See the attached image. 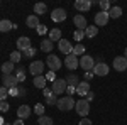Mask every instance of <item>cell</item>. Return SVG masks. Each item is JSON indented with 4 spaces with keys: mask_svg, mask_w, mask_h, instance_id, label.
<instances>
[{
    "mask_svg": "<svg viewBox=\"0 0 127 125\" xmlns=\"http://www.w3.org/2000/svg\"><path fill=\"white\" fill-rule=\"evenodd\" d=\"M58 49H59L61 54H66V56H68V54L73 52V44L69 42L68 39H61V41L58 42Z\"/></svg>",
    "mask_w": 127,
    "mask_h": 125,
    "instance_id": "8",
    "label": "cell"
},
{
    "mask_svg": "<svg viewBox=\"0 0 127 125\" xmlns=\"http://www.w3.org/2000/svg\"><path fill=\"white\" fill-rule=\"evenodd\" d=\"M12 125H24V122H22L20 118H17V120H15V122H14V124H12Z\"/></svg>",
    "mask_w": 127,
    "mask_h": 125,
    "instance_id": "48",
    "label": "cell"
},
{
    "mask_svg": "<svg viewBox=\"0 0 127 125\" xmlns=\"http://www.w3.org/2000/svg\"><path fill=\"white\" fill-rule=\"evenodd\" d=\"M108 15H110V19H119L122 15V9L115 5V7H112V9L108 10Z\"/></svg>",
    "mask_w": 127,
    "mask_h": 125,
    "instance_id": "26",
    "label": "cell"
},
{
    "mask_svg": "<svg viewBox=\"0 0 127 125\" xmlns=\"http://www.w3.org/2000/svg\"><path fill=\"white\" fill-rule=\"evenodd\" d=\"M76 105V101L73 100V96H63V98H59L58 100V108L61 112H68V110H73V106Z\"/></svg>",
    "mask_w": 127,
    "mask_h": 125,
    "instance_id": "1",
    "label": "cell"
},
{
    "mask_svg": "<svg viewBox=\"0 0 127 125\" xmlns=\"http://www.w3.org/2000/svg\"><path fill=\"white\" fill-rule=\"evenodd\" d=\"M0 69H2L3 75H12V71H14V63H12V61H7V63L2 64Z\"/></svg>",
    "mask_w": 127,
    "mask_h": 125,
    "instance_id": "25",
    "label": "cell"
},
{
    "mask_svg": "<svg viewBox=\"0 0 127 125\" xmlns=\"http://www.w3.org/2000/svg\"><path fill=\"white\" fill-rule=\"evenodd\" d=\"M37 32H39V34H44V32H46V25H39V27H37Z\"/></svg>",
    "mask_w": 127,
    "mask_h": 125,
    "instance_id": "47",
    "label": "cell"
},
{
    "mask_svg": "<svg viewBox=\"0 0 127 125\" xmlns=\"http://www.w3.org/2000/svg\"><path fill=\"white\" fill-rule=\"evenodd\" d=\"M85 100H87L88 103H90V101L93 100V93H92V91H90V93H87V98H85Z\"/></svg>",
    "mask_w": 127,
    "mask_h": 125,
    "instance_id": "46",
    "label": "cell"
},
{
    "mask_svg": "<svg viewBox=\"0 0 127 125\" xmlns=\"http://www.w3.org/2000/svg\"><path fill=\"white\" fill-rule=\"evenodd\" d=\"M98 34V27L97 25H88L87 29H85V36L87 37H95Z\"/></svg>",
    "mask_w": 127,
    "mask_h": 125,
    "instance_id": "27",
    "label": "cell"
},
{
    "mask_svg": "<svg viewBox=\"0 0 127 125\" xmlns=\"http://www.w3.org/2000/svg\"><path fill=\"white\" fill-rule=\"evenodd\" d=\"M31 44H32L31 39L27 37V36H22V37L17 39V51H19V52H24V51H27L29 48H32Z\"/></svg>",
    "mask_w": 127,
    "mask_h": 125,
    "instance_id": "12",
    "label": "cell"
},
{
    "mask_svg": "<svg viewBox=\"0 0 127 125\" xmlns=\"http://www.w3.org/2000/svg\"><path fill=\"white\" fill-rule=\"evenodd\" d=\"M64 66L68 68V69H76L80 66V59L76 56H73V54H68L66 59H64Z\"/></svg>",
    "mask_w": 127,
    "mask_h": 125,
    "instance_id": "13",
    "label": "cell"
},
{
    "mask_svg": "<svg viewBox=\"0 0 127 125\" xmlns=\"http://www.w3.org/2000/svg\"><path fill=\"white\" fill-rule=\"evenodd\" d=\"M76 93L81 96H87V93H90V83L88 81H80L76 86Z\"/></svg>",
    "mask_w": 127,
    "mask_h": 125,
    "instance_id": "18",
    "label": "cell"
},
{
    "mask_svg": "<svg viewBox=\"0 0 127 125\" xmlns=\"http://www.w3.org/2000/svg\"><path fill=\"white\" fill-rule=\"evenodd\" d=\"M14 29V24L10 22V20L7 19H3V20H0V32H9V30Z\"/></svg>",
    "mask_w": 127,
    "mask_h": 125,
    "instance_id": "22",
    "label": "cell"
},
{
    "mask_svg": "<svg viewBox=\"0 0 127 125\" xmlns=\"http://www.w3.org/2000/svg\"><path fill=\"white\" fill-rule=\"evenodd\" d=\"M20 59H22V54H20L19 51H14V52H10V61L15 64V63H20Z\"/></svg>",
    "mask_w": 127,
    "mask_h": 125,
    "instance_id": "31",
    "label": "cell"
},
{
    "mask_svg": "<svg viewBox=\"0 0 127 125\" xmlns=\"http://www.w3.org/2000/svg\"><path fill=\"white\" fill-rule=\"evenodd\" d=\"M22 56H26V58H32V56H36V49L29 48L27 51H24V54H22Z\"/></svg>",
    "mask_w": 127,
    "mask_h": 125,
    "instance_id": "38",
    "label": "cell"
},
{
    "mask_svg": "<svg viewBox=\"0 0 127 125\" xmlns=\"http://www.w3.org/2000/svg\"><path fill=\"white\" fill-rule=\"evenodd\" d=\"M80 68H83L85 71H93V68H95V59L92 58V56H88V54H83V56L80 58Z\"/></svg>",
    "mask_w": 127,
    "mask_h": 125,
    "instance_id": "5",
    "label": "cell"
},
{
    "mask_svg": "<svg viewBox=\"0 0 127 125\" xmlns=\"http://www.w3.org/2000/svg\"><path fill=\"white\" fill-rule=\"evenodd\" d=\"M26 24H27V27L29 29H36L37 30V27H39V17L37 15H29L27 19H26Z\"/></svg>",
    "mask_w": 127,
    "mask_h": 125,
    "instance_id": "19",
    "label": "cell"
},
{
    "mask_svg": "<svg viewBox=\"0 0 127 125\" xmlns=\"http://www.w3.org/2000/svg\"><path fill=\"white\" fill-rule=\"evenodd\" d=\"M5 125H12V124H5Z\"/></svg>",
    "mask_w": 127,
    "mask_h": 125,
    "instance_id": "52",
    "label": "cell"
},
{
    "mask_svg": "<svg viewBox=\"0 0 127 125\" xmlns=\"http://www.w3.org/2000/svg\"><path fill=\"white\" fill-rule=\"evenodd\" d=\"M93 76H95V75H93V71H85V81H88V79H92Z\"/></svg>",
    "mask_w": 127,
    "mask_h": 125,
    "instance_id": "43",
    "label": "cell"
},
{
    "mask_svg": "<svg viewBox=\"0 0 127 125\" xmlns=\"http://www.w3.org/2000/svg\"><path fill=\"white\" fill-rule=\"evenodd\" d=\"M73 56H83L85 54V48H83V44H76L75 48H73V52H71Z\"/></svg>",
    "mask_w": 127,
    "mask_h": 125,
    "instance_id": "30",
    "label": "cell"
},
{
    "mask_svg": "<svg viewBox=\"0 0 127 125\" xmlns=\"http://www.w3.org/2000/svg\"><path fill=\"white\" fill-rule=\"evenodd\" d=\"M9 103H7V101H0V112H5V113H7V112H9Z\"/></svg>",
    "mask_w": 127,
    "mask_h": 125,
    "instance_id": "39",
    "label": "cell"
},
{
    "mask_svg": "<svg viewBox=\"0 0 127 125\" xmlns=\"http://www.w3.org/2000/svg\"><path fill=\"white\" fill-rule=\"evenodd\" d=\"M64 79H66L68 86H78V76L76 75H68Z\"/></svg>",
    "mask_w": 127,
    "mask_h": 125,
    "instance_id": "29",
    "label": "cell"
},
{
    "mask_svg": "<svg viewBox=\"0 0 127 125\" xmlns=\"http://www.w3.org/2000/svg\"><path fill=\"white\" fill-rule=\"evenodd\" d=\"M66 88H68V83H66V79H54L53 81V85H51V90H53V93L54 95H61V93H64L66 91Z\"/></svg>",
    "mask_w": 127,
    "mask_h": 125,
    "instance_id": "4",
    "label": "cell"
},
{
    "mask_svg": "<svg viewBox=\"0 0 127 125\" xmlns=\"http://www.w3.org/2000/svg\"><path fill=\"white\" fill-rule=\"evenodd\" d=\"M61 39H63V37H61V30H59L58 27H54V29L49 30V41H51V42H54V41H58V42H59Z\"/></svg>",
    "mask_w": 127,
    "mask_h": 125,
    "instance_id": "20",
    "label": "cell"
},
{
    "mask_svg": "<svg viewBox=\"0 0 127 125\" xmlns=\"http://www.w3.org/2000/svg\"><path fill=\"white\" fill-rule=\"evenodd\" d=\"M26 76H27V71H26L22 66H19V68H17V71H15V78L19 79V83H20V81H24Z\"/></svg>",
    "mask_w": 127,
    "mask_h": 125,
    "instance_id": "28",
    "label": "cell"
},
{
    "mask_svg": "<svg viewBox=\"0 0 127 125\" xmlns=\"http://www.w3.org/2000/svg\"><path fill=\"white\" fill-rule=\"evenodd\" d=\"M90 7H92L90 0H76L75 2V9L78 12H87V10H90Z\"/></svg>",
    "mask_w": 127,
    "mask_h": 125,
    "instance_id": "17",
    "label": "cell"
},
{
    "mask_svg": "<svg viewBox=\"0 0 127 125\" xmlns=\"http://www.w3.org/2000/svg\"><path fill=\"white\" fill-rule=\"evenodd\" d=\"M26 95V90L24 88H19V96H24Z\"/></svg>",
    "mask_w": 127,
    "mask_h": 125,
    "instance_id": "49",
    "label": "cell"
},
{
    "mask_svg": "<svg viewBox=\"0 0 127 125\" xmlns=\"http://www.w3.org/2000/svg\"><path fill=\"white\" fill-rule=\"evenodd\" d=\"M32 83H34V86H36V88L44 90V88H46V76H36L34 79H32Z\"/></svg>",
    "mask_w": 127,
    "mask_h": 125,
    "instance_id": "24",
    "label": "cell"
},
{
    "mask_svg": "<svg viewBox=\"0 0 127 125\" xmlns=\"http://www.w3.org/2000/svg\"><path fill=\"white\" fill-rule=\"evenodd\" d=\"M73 22H75V25L78 27V30H85L88 27V24H87V19L81 15V14H78V15H75L73 17Z\"/></svg>",
    "mask_w": 127,
    "mask_h": 125,
    "instance_id": "16",
    "label": "cell"
},
{
    "mask_svg": "<svg viewBox=\"0 0 127 125\" xmlns=\"http://www.w3.org/2000/svg\"><path fill=\"white\" fill-rule=\"evenodd\" d=\"M42 95L46 96V98H49L51 95H54V93H53V90H51V88H44V90H42Z\"/></svg>",
    "mask_w": 127,
    "mask_h": 125,
    "instance_id": "41",
    "label": "cell"
},
{
    "mask_svg": "<svg viewBox=\"0 0 127 125\" xmlns=\"http://www.w3.org/2000/svg\"><path fill=\"white\" fill-rule=\"evenodd\" d=\"M100 9H102V12H108V10L112 9V5H110V2L108 0H100Z\"/></svg>",
    "mask_w": 127,
    "mask_h": 125,
    "instance_id": "32",
    "label": "cell"
},
{
    "mask_svg": "<svg viewBox=\"0 0 127 125\" xmlns=\"http://www.w3.org/2000/svg\"><path fill=\"white\" fill-rule=\"evenodd\" d=\"M51 19L54 20V22H63V20L66 19V10L64 9H54L53 14H51Z\"/></svg>",
    "mask_w": 127,
    "mask_h": 125,
    "instance_id": "15",
    "label": "cell"
},
{
    "mask_svg": "<svg viewBox=\"0 0 127 125\" xmlns=\"http://www.w3.org/2000/svg\"><path fill=\"white\" fill-rule=\"evenodd\" d=\"M54 75H56V73H53V71H49L48 75H46V79H51V81H54V79H58V78L54 76Z\"/></svg>",
    "mask_w": 127,
    "mask_h": 125,
    "instance_id": "42",
    "label": "cell"
},
{
    "mask_svg": "<svg viewBox=\"0 0 127 125\" xmlns=\"http://www.w3.org/2000/svg\"><path fill=\"white\" fill-rule=\"evenodd\" d=\"M48 105H58V95H51L49 98H46Z\"/></svg>",
    "mask_w": 127,
    "mask_h": 125,
    "instance_id": "37",
    "label": "cell"
},
{
    "mask_svg": "<svg viewBox=\"0 0 127 125\" xmlns=\"http://www.w3.org/2000/svg\"><path fill=\"white\" fill-rule=\"evenodd\" d=\"M29 73L32 76H42V71H44V63L42 61H34V63H31L29 66Z\"/></svg>",
    "mask_w": 127,
    "mask_h": 125,
    "instance_id": "6",
    "label": "cell"
},
{
    "mask_svg": "<svg viewBox=\"0 0 127 125\" xmlns=\"http://www.w3.org/2000/svg\"><path fill=\"white\" fill-rule=\"evenodd\" d=\"M44 110H46V108H44V105H42V103H36V106H34V112H36L39 117L44 115Z\"/></svg>",
    "mask_w": 127,
    "mask_h": 125,
    "instance_id": "34",
    "label": "cell"
},
{
    "mask_svg": "<svg viewBox=\"0 0 127 125\" xmlns=\"http://www.w3.org/2000/svg\"><path fill=\"white\" fill-rule=\"evenodd\" d=\"M126 58H127V48H126Z\"/></svg>",
    "mask_w": 127,
    "mask_h": 125,
    "instance_id": "51",
    "label": "cell"
},
{
    "mask_svg": "<svg viewBox=\"0 0 127 125\" xmlns=\"http://www.w3.org/2000/svg\"><path fill=\"white\" fill-rule=\"evenodd\" d=\"M7 96H9V88L0 86V101H5Z\"/></svg>",
    "mask_w": 127,
    "mask_h": 125,
    "instance_id": "35",
    "label": "cell"
},
{
    "mask_svg": "<svg viewBox=\"0 0 127 125\" xmlns=\"http://www.w3.org/2000/svg\"><path fill=\"white\" fill-rule=\"evenodd\" d=\"M73 37H75V41H78V44H80V41L85 37V30H75V34H73Z\"/></svg>",
    "mask_w": 127,
    "mask_h": 125,
    "instance_id": "36",
    "label": "cell"
},
{
    "mask_svg": "<svg viewBox=\"0 0 127 125\" xmlns=\"http://www.w3.org/2000/svg\"><path fill=\"white\" fill-rule=\"evenodd\" d=\"M78 125H92V120H88V117H87V118H81Z\"/></svg>",
    "mask_w": 127,
    "mask_h": 125,
    "instance_id": "44",
    "label": "cell"
},
{
    "mask_svg": "<svg viewBox=\"0 0 127 125\" xmlns=\"http://www.w3.org/2000/svg\"><path fill=\"white\" fill-rule=\"evenodd\" d=\"M108 20H110V15H108V12H98L95 14V25L97 27H102V25H107Z\"/></svg>",
    "mask_w": 127,
    "mask_h": 125,
    "instance_id": "10",
    "label": "cell"
},
{
    "mask_svg": "<svg viewBox=\"0 0 127 125\" xmlns=\"http://www.w3.org/2000/svg\"><path fill=\"white\" fill-rule=\"evenodd\" d=\"M46 64H48L49 71H53V73H56V71H59L61 69V59H59V56H56V54H49L48 58H46Z\"/></svg>",
    "mask_w": 127,
    "mask_h": 125,
    "instance_id": "2",
    "label": "cell"
},
{
    "mask_svg": "<svg viewBox=\"0 0 127 125\" xmlns=\"http://www.w3.org/2000/svg\"><path fill=\"white\" fill-rule=\"evenodd\" d=\"M75 108H76V113H78L80 117H83V118H87L88 113H90V103H88L85 98L78 100L76 105H75Z\"/></svg>",
    "mask_w": 127,
    "mask_h": 125,
    "instance_id": "3",
    "label": "cell"
},
{
    "mask_svg": "<svg viewBox=\"0 0 127 125\" xmlns=\"http://www.w3.org/2000/svg\"><path fill=\"white\" fill-rule=\"evenodd\" d=\"M54 48V44L49 41V39H44V41H41V51L42 52H51Z\"/></svg>",
    "mask_w": 127,
    "mask_h": 125,
    "instance_id": "21",
    "label": "cell"
},
{
    "mask_svg": "<svg viewBox=\"0 0 127 125\" xmlns=\"http://www.w3.org/2000/svg\"><path fill=\"white\" fill-rule=\"evenodd\" d=\"M108 71H110V68H108L107 63H103V61H98L95 68H93V75L95 76H107Z\"/></svg>",
    "mask_w": 127,
    "mask_h": 125,
    "instance_id": "7",
    "label": "cell"
},
{
    "mask_svg": "<svg viewBox=\"0 0 127 125\" xmlns=\"http://www.w3.org/2000/svg\"><path fill=\"white\" fill-rule=\"evenodd\" d=\"M46 10H48V7H46V3H36V5H34V15H37V17H39V15H44V14H46Z\"/></svg>",
    "mask_w": 127,
    "mask_h": 125,
    "instance_id": "23",
    "label": "cell"
},
{
    "mask_svg": "<svg viewBox=\"0 0 127 125\" xmlns=\"http://www.w3.org/2000/svg\"><path fill=\"white\" fill-rule=\"evenodd\" d=\"M9 96H19V86L17 88H10L9 90Z\"/></svg>",
    "mask_w": 127,
    "mask_h": 125,
    "instance_id": "40",
    "label": "cell"
},
{
    "mask_svg": "<svg viewBox=\"0 0 127 125\" xmlns=\"http://www.w3.org/2000/svg\"><path fill=\"white\" fill-rule=\"evenodd\" d=\"M31 117V106L29 105H20L17 108V118L20 120H26V118H29Z\"/></svg>",
    "mask_w": 127,
    "mask_h": 125,
    "instance_id": "14",
    "label": "cell"
},
{
    "mask_svg": "<svg viewBox=\"0 0 127 125\" xmlns=\"http://www.w3.org/2000/svg\"><path fill=\"white\" fill-rule=\"evenodd\" d=\"M0 125H5V124H3V118H2V117H0Z\"/></svg>",
    "mask_w": 127,
    "mask_h": 125,
    "instance_id": "50",
    "label": "cell"
},
{
    "mask_svg": "<svg viewBox=\"0 0 127 125\" xmlns=\"http://www.w3.org/2000/svg\"><path fill=\"white\" fill-rule=\"evenodd\" d=\"M39 125H53V118L51 117H46V115H42V117H39Z\"/></svg>",
    "mask_w": 127,
    "mask_h": 125,
    "instance_id": "33",
    "label": "cell"
},
{
    "mask_svg": "<svg viewBox=\"0 0 127 125\" xmlns=\"http://www.w3.org/2000/svg\"><path fill=\"white\" fill-rule=\"evenodd\" d=\"M3 85L2 86H5V88H17L19 86V79L15 78V75H3Z\"/></svg>",
    "mask_w": 127,
    "mask_h": 125,
    "instance_id": "9",
    "label": "cell"
},
{
    "mask_svg": "<svg viewBox=\"0 0 127 125\" xmlns=\"http://www.w3.org/2000/svg\"><path fill=\"white\" fill-rule=\"evenodd\" d=\"M114 69L119 71V73L126 71L127 69V58L126 56H117V58H114Z\"/></svg>",
    "mask_w": 127,
    "mask_h": 125,
    "instance_id": "11",
    "label": "cell"
},
{
    "mask_svg": "<svg viewBox=\"0 0 127 125\" xmlns=\"http://www.w3.org/2000/svg\"><path fill=\"white\" fill-rule=\"evenodd\" d=\"M66 93H68V95H73V93H76V86H68V88H66Z\"/></svg>",
    "mask_w": 127,
    "mask_h": 125,
    "instance_id": "45",
    "label": "cell"
}]
</instances>
